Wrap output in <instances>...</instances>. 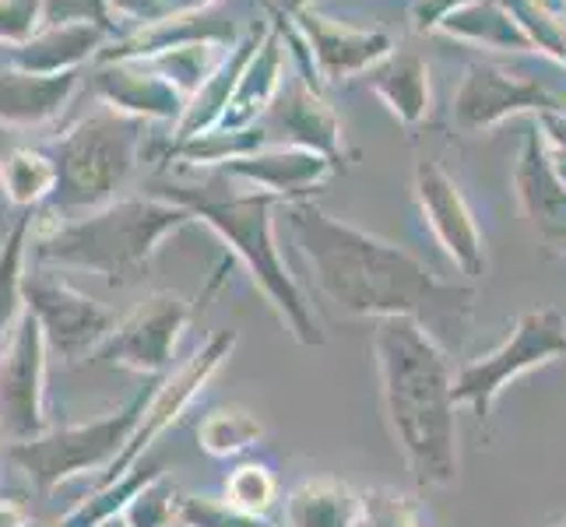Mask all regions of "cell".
I'll return each mask as SVG.
<instances>
[{"instance_id":"obj_1","label":"cell","mask_w":566,"mask_h":527,"mask_svg":"<svg viewBox=\"0 0 566 527\" xmlns=\"http://www.w3.org/2000/svg\"><path fill=\"white\" fill-rule=\"evenodd\" d=\"M380 356L387 380V408L395 433L412 457L419 482L454 478V422L447 387V369L440 356L422 338L416 324L390 320L380 327Z\"/></svg>"},{"instance_id":"obj_2","label":"cell","mask_w":566,"mask_h":527,"mask_svg":"<svg viewBox=\"0 0 566 527\" xmlns=\"http://www.w3.org/2000/svg\"><path fill=\"white\" fill-rule=\"evenodd\" d=\"M296 225L310 243L306 250L317 261L324 288L353 314H377V309L408 314V309H419L422 303L437 309L451 303L468 306L458 303L468 296L437 288L426 271L416 261H408L405 253L331 225L317 211H296Z\"/></svg>"},{"instance_id":"obj_3","label":"cell","mask_w":566,"mask_h":527,"mask_svg":"<svg viewBox=\"0 0 566 527\" xmlns=\"http://www.w3.org/2000/svg\"><path fill=\"white\" fill-rule=\"evenodd\" d=\"M184 219L187 211L159 201H120L39 236L35 257L56 267L92 271L109 285H130L148 271V257L159 240Z\"/></svg>"},{"instance_id":"obj_4","label":"cell","mask_w":566,"mask_h":527,"mask_svg":"<svg viewBox=\"0 0 566 527\" xmlns=\"http://www.w3.org/2000/svg\"><path fill=\"white\" fill-rule=\"evenodd\" d=\"M145 404H148V398L138 394V398H130L120 412H109L92 422L50 429V433L35 436V440L8 443L4 454L18 472H25L35 493L50 496L71 478H82L92 472H109V464L124 454L130 433L138 429V422L145 415Z\"/></svg>"},{"instance_id":"obj_5","label":"cell","mask_w":566,"mask_h":527,"mask_svg":"<svg viewBox=\"0 0 566 527\" xmlns=\"http://www.w3.org/2000/svg\"><path fill=\"white\" fill-rule=\"evenodd\" d=\"M56 193L64 211L95 208L127 180L134 166V127L95 116L56 145Z\"/></svg>"},{"instance_id":"obj_6","label":"cell","mask_w":566,"mask_h":527,"mask_svg":"<svg viewBox=\"0 0 566 527\" xmlns=\"http://www.w3.org/2000/svg\"><path fill=\"white\" fill-rule=\"evenodd\" d=\"M25 303L29 314L43 327L50 356L67 366L99 356V348L120 327L109 306L95 303L85 292H77L64 278L46 275V271H39L32 278L25 275Z\"/></svg>"},{"instance_id":"obj_7","label":"cell","mask_w":566,"mask_h":527,"mask_svg":"<svg viewBox=\"0 0 566 527\" xmlns=\"http://www.w3.org/2000/svg\"><path fill=\"white\" fill-rule=\"evenodd\" d=\"M46 359L43 327L32 314L22 317L0 359V436L22 443L50 433L46 419Z\"/></svg>"},{"instance_id":"obj_8","label":"cell","mask_w":566,"mask_h":527,"mask_svg":"<svg viewBox=\"0 0 566 527\" xmlns=\"http://www.w3.org/2000/svg\"><path fill=\"white\" fill-rule=\"evenodd\" d=\"M184 324V299L172 296V292H159L113 330V338L99 348L95 359L134 369V373H163L172 359V348L180 341Z\"/></svg>"},{"instance_id":"obj_9","label":"cell","mask_w":566,"mask_h":527,"mask_svg":"<svg viewBox=\"0 0 566 527\" xmlns=\"http://www.w3.org/2000/svg\"><path fill=\"white\" fill-rule=\"evenodd\" d=\"M229 345H232V335L211 338L205 345V351H198V356H193L177 377H169L159 390H155V394L148 398V404H145V415H142L138 429H134L127 446H124V454L109 464V472H103V478L95 482V485L116 482L120 475H127L134 464H138V457L148 451L151 440L159 436V433H166V429L184 415V408L193 401V394H198V390L208 383V377L214 373V369H219V362L229 351Z\"/></svg>"},{"instance_id":"obj_10","label":"cell","mask_w":566,"mask_h":527,"mask_svg":"<svg viewBox=\"0 0 566 527\" xmlns=\"http://www.w3.org/2000/svg\"><path fill=\"white\" fill-rule=\"evenodd\" d=\"M556 351H566V338L556 314H535L521 324V330L514 335V348L506 345L500 356L485 359L482 366L464 369V377L454 390V398H475L479 412L485 415V404L500 390V383L506 380V373H517V369L532 366L545 356H556Z\"/></svg>"},{"instance_id":"obj_11","label":"cell","mask_w":566,"mask_h":527,"mask_svg":"<svg viewBox=\"0 0 566 527\" xmlns=\"http://www.w3.org/2000/svg\"><path fill=\"white\" fill-rule=\"evenodd\" d=\"M32 214H22L0 243V359L14 338L18 324L29 314L25 303V250H29Z\"/></svg>"},{"instance_id":"obj_12","label":"cell","mask_w":566,"mask_h":527,"mask_svg":"<svg viewBox=\"0 0 566 527\" xmlns=\"http://www.w3.org/2000/svg\"><path fill=\"white\" fill-rule=\"evenodd\" d=\"M155 478H163L159 464H148V467H130L127 475H120L116 482H106V485H95V489L67 510L56 527H99L106 524L109 517H120L127 510V503L138 496L145 485H151Z\"/></svg>"},{"instance_id":"obj_13","label":"cell","mask_w":566,"mask_h":527,"mask_svg":"<svg viewBox=\"0 0 566 527\" xmlns=\"http://www.w3.org/2000/svg\"><path fill=\"white\" fill-rule=\"evenodd\" d=\"M71 77H0V116L14 124L46 120L61 109Z\"/></svg>"},{"instance_id":"obj_14","label":"cell","mask_w":566,"mask_h":527,"mask_svg":"<svg viewBox=\"0 0 566 527\" xmlns=\"http://www.w3.org/2000/svg\"><path fill=\"white\" fill-rule=\"evenodd\" d=\"M0 183H4L14 204L32 208L56 193V162L46 159L43 151H29V148L8 151L0 159Z\"/></svg>"},{"instance_id":"obj_15","label":"cell","mask_w":566,"mask_h":527,"mask_svg":"<svg viewBox=\"0 0 566 527\" xmlns=\"http://www.w3.org/2000/svg\"><path fill=\"white\" fill-rule=\"evenodd\" d=\"M253 436H261V425L253 422L247 412H237V408H232V412H211L198 429L201 446L214 457L243 451V446H250Z\"/></svg>"},{"instance_id":"obj_16","label":"cell","mask_w":566,"mask_h":527,"mask_svg":"<svg viewBox=\"0 0 566 527\" xmlns=\"http://www.w3.org/2000/svg\"><path fill=\"white\" fill-rule=\"evenodd\" d=\"M124 520L130 527H169V520H172V493L163 485V478H155L151 485H145V489L127 503Z\"/></svg>"},{"instance_id":"obj_17","label":"cell","mask_w":566,"mask_h":527,"mask_svg":"<svg viewBox=\"0 0 566 527\" xmlns=\"http://www.w3.org/2000/svg\"><path fill=\"white\" fill-rule=\"evenodd\" d=\"M275 485L261 472V467H240L237 475L229 478V506H237L243 514H258L268 506Z\"/></svg>"},{"instance_id":"obj_18","label":"cell","mask_w":566,"mask_h":527,"mask_svg":"<svg viewBox=\"0 0 566 527\" xmlns=\"http://www.w3.org/2000/svg\"><path fill=\"white\" fill-rule=\"evenodd\" d=\"M0 527H32V510L14 496H0Z\"/></svg>"},{"instance_id":"obj_19","label":"cell","mask_w":566,"mask_h":527,"mask_svg":"<svg viewBox=\"0 0 566 527\" xmlns=\"http://www.w3.org/2000/svg\"><path fill=\"white\" fill-rule=\"evenodd\" d=\"M32 527H35V524H32Z\"/></svg>"},{"instance_id":"obj_20","label":"cell","mask_w":566,"mask_h":527,"mask_svg":"<svg viewBox=\"0 0 566 527\" xmlns=\"http://www.w3.org/2000/svg\"><path fill=\"white\" fill-rule=\"evenodd\" d=\"M563 527H566V524H563Z\"/></svg>"}]
</instances>
